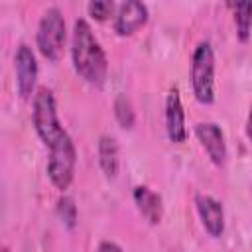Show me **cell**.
I'll use <instances>...</instances> for the list:
<instances>
[{"mask_svg":"<svg viewBox=\"0 0 252 252\" xmlns=\"http://www.w3.org/2000/svg\"><path fill=\"white\" fill-rule=\"evenodd\" d=\"M73 65L75 71L91 85L100 87L106 79V55L94 39L85 20L75 22L73 30Z\"/></svg>","mask_w":252,"mask_h":252,"instance_id":"cell-1","label":"cell"},{"mask_svg":"<svg viewBox=\"0 0 252 252\" xmlns=\"http://www.w3.org/2000/svg\"><path fill=\"white\" fill-rule=\"evenodd\" d=\"M65 45V20L57 8H49L37 28V47L43 57L57 61Z\"/></svg>","mask_w":252,"mask_h":252,"instance_id":"cell-5","label":"cell"},{"mask_svg":"<svg viewBox=\"0 0 252 252\" xmlns=\"http://www.w3.org/2000/svg\"><path fill=\"white\" fill-rule=\"evenodd\" d=\"M57 211H59V217L63 219V222L69 228H73L75 222H77V207H75L73 199L71 197H61L59 203H57Z\"/></svg>","mask_w":252,"mask_h":252,"instance_id":"cell-15","label":"cell"},{"mask_svg":"<svg viewBox=\"0 0 252 252\" xmlns=\"http://www.w3.org/2000/svg\"><path fill=\"white\" fill-rule=\"evenodd\" d=\"M98 159L100 167L108 177L118 173V144L110 136H102L98 142Z\"/></svg>","mask_w":252,"mask_h":252,"instance_id":"cell-12","label":"cell"},{"mask_svg":"<svg viewBox=\"0 0 252 252\" xmlns=\"http://www.w3.org/2000/svg\"><path fill=\"white\" fill-rule=\"evenodd\" d=\"M134 201L140 209V213L152 222V224H158L161 220V213H163V207H161V197L158 193H154L152 189L148 187H136L134 189Z\"/></svg>","mask_w":252,"mask_h":252,"instance_id":"cell-11","label":"cell"},{"mask_svg":"<svg viewBox=\"0 0 252 252\" xmlns=\"http://www.w3.org/2000/svg\"><path fill=\"white\" fill-rule=\"evenodd\" d=\"M75 163H77V152H75L73 140L69 138V134H65L59 142L49 146L47 175L57 189L63 191L71 185L73 173H75Z\"/></svg>","mask_w":252,"mask_h":252,"instance_id":"cell-4","label":"cell"},{"mask_svg":"<svg viewBox=\"0 0 252 252\" xmlns=\"http://www.w3.org/2000/svg\"><path fill=\"white\" fill-rule=\"evenodd\" d=\"M148 22V8L138 0H128L118 8L114 30L120 35H130Z\"/></svg>","mask_w":252,"mask_h":252,"instance_id":"cell-7","label":"cell"},{"mask_svg":"<svg viewBox=\"0 0 252 252\" xmlns=\"http://www.w3.org/2000/svg\"><path fill=\"white\" fill-rule=\"evenodd\" d=\"M191 79L195 98L201 104H211L215 100V55L207 41H201L193 53Z\"/></svg>","mask_w":252,"mask_h":252,"instance_id":"cell-3","label":"cell"},{"mask_svg":"<svg viewBox=\"0 0 252 252\" xmlns=\"http://www.w3.org/2000/svg\"><path fill=\"white\" fill-rule=\"evenodd\" d=\"M197 211L201 215V220L211 236H220L224 230V215H222V205L209 197V195H197Z\"/></svg>","mask_w":252,"mask_h":252,"instance_id":"cell-10","label":"cell"},{"mask_svg":"<svg viewBox=\"0 0 252 252\" xmlns=\"http://www.w3.org/2000/svg\"><path fill=\"white\" fill-rule=\"evenodd\" d=\"M16 77H18V91L22 98H30L37 79V63L33 51L28 45H20L16 51Z\"/></svg>","mask_w":252,"mask_h":252,"instance_id":"cell-6","label":"cell"},{"mask_svg":"<svg viewBox=\"0 0 252 252\" xmlns=\"http://www.w3.org/2000/svg\"><path fill=\"white\" fill-rule=\"evenodd\" d=\"M165 126H167V136L173 144H181L187 138V130H185V114H183V106H181V98H179V91L173 87L167 94V102H165Z\"/></svg>","mask_w":252,"mask_h":252,"instance_id":"cell-8","label":"cell"},{"mask_svg":"<svg viewBox=\"0 0 252 252\" xmlns=\"http://www.w3.org/2000/svg\"><path fill=\"white\" fill-rule=\"evenodd\" d=\"M234 8V24L240 41H246L250 37L252 30V2H236L232 4Z\"/></svg>","mask_w":252,"mask_h":252,"instance_id":"cell-13","label":"cell"},{"mask_svg":"<svg viewBox=\"0 0 252 252\" xmlns=\"http://www.w3.org/2000/svg\"><path fill=\"white\" fill-rule=\"evenodd\" d=\"M246 134H248V138H250V142H252V108H250V114H248V124H246Z\"/></svg>","mask_w":252,"mask_h":252,"instance_id":"cell-18","label":"cell"},{"mask_svg":"<svg viewBox=\"0 0 252 252\" xmlns=\"http://www.w3.org/2000/svg\"><path fill=\"white\" fill-rule=\"evenodd\" d=\"M195 134L201 140V144L207 150L213 163L222 165L224 158H226V146H224V138H222L220 128L215 122H201L195 126Z\"/></svg>","mask_w":252,"mask_h":252,"instance_id":"cell-9","label":"cell"},{"mask_svg":"<svg viewBox=\"0 0 252 252\" xmlns=\"http://www.w3.org/2000/svg\"><path fill=\"white\" fill-rule=\"evenodd\" d=\"M98 252H122V248L118 244H114V242H102L98 246Z\"/></svg>","mask_w":252,"mask_h":252,"instance_id":"cell-17","label":"cell"},{"mask_svg":"<svg viewBox=\"0 0 252 252\" xmlns=\"http://www.w3.org/2000/svg\"><path fill=\"white\" fill-rule=\"evenodd\" d=\"M33 126H35L37 136L41 138V142L47 148L53 146L55 142H59L67 134L57 118L53 93L45 87H41L37 91V94L33 96Z\"/></svg>","mask_w":252,"mask_h":252,"instance_id":"cell-2","label":"cell"},{"mask_svg":"<svg viewBox=\"0 0 252 252\" xmlns=\"http://www.w3.org/2000/svg\"><path fill=\"white\" fill-rule=\"evenodd\" d=\"M112 10H114V4L108 2V0H94V2L89 4V14H91L93 18L100 20V22L106 20V18L112 14Z\"/></svg>","mask_w":252,"mask_h":252,"instance_id":"cell-16","label":"cell"},{"mask_svg":"<svg viewBox=\"0 0 252 252\" xmlns=\"http://www.w3.org/2000/svg\"><path fill=\"white\" fill-rule=\"evenodd\" d=\"M114 112H116V118H118L122 128H132L134 126V110H132L130 100L124 94H120L114 100Z\"/></svg>","mask_w":252,"mask_h":252,"instance_id":"cell-14","label":"cell"},{"mask_svg":"<svg viewBox=\"0 0 252 252\" xmlns=\"http://www.w3.org/2000/svg\"><path fill=\"white\" fill-rule=\"evenodd\" d=\"M2 252H10V250H8V248H2Z\"/></svg>","mask_w":252,"mask_h":252,"instance_id":"cell-19","label":"cell"}]
</instances>
